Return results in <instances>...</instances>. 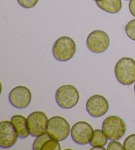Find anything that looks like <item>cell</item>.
Here are the masks:
<instances>
[{
    "instance_id": "cell-1",
    "label": "cell",
    "mask_w": 135,
    "mask_h": 150,
    "mask_svg": "<svg viewBox=\"0 0 135 150\" xmlns=\"http://www.w3.org/2000/svg\"><path fill=\"white\" fill-rule=\"evenodd\" d=\"M115 75L117 81L124 85H130L135 82V61L124 57L119 59L115 67Z\"/></svg>"
},
{
    "instance_id": "cell-2",
    "label": "cell",
    "mask_w": 135,
    "mask_h": 150,
    "mask_svg": "<svg viewBox=\"0 0 135 150\" xmlns=\"http://www.w3.org/2000/svg\"><path fill=\"white\" fill-rule=\"evenodd\" d=\"M76 45L71 38L61 37L57 40L52 48V53L57 60L67 62L74 56Z\"/></svg>"
},
{
    "instance_id": "cell-3",
    "label": "cell",
    "mask_w": 135,
    "mask_h": 150,
    "mask_svg": "<svg viewBox=\"0 0 135 150\" xmlns=\"http://www.w3.org/2000/svg\"><path fill=\"white\" fill-rule=\"evenodd\" d=\"M79 93L71 85H63L57 90L56 100L58 105L64 109H70L76 105L79 100Z\"/></svg>"
},
{
    "instance_id": "cell-4",
    "label": "cell",
    "mask_w": 135,
    "mask_h": 150,
    "mask_svg": "<svg viewBox=\"0 0 135 150\" xmlns=\"http://www.w3.org/2000/svg\"><path fill=\"white\" fill-rule=\"evenodd\" d=\"M70 125L65 118L59 116L49 119L46 132L51 139L63 141L69 136Z\"/></svg>"
},
{
    "instance_id": "cell-5",
    "label": "cell",
    "mask_w": 135,
    "mask_h": 150,
    "mask_svg": "<svg viewBox=\"0 0 135 150\" xmlns=\"http://www.w3.org/2000/svg\"><path fill=\"white\" fill-rule=\"evenodd\" d=\"M102 130L107 135L108 139L117 140L123 137L127 130L125 122L118 116H110L102 123Z\"/></svg>"
},
{
    "instance_id": "cell-6",
    "label": "cell",
    "mask_w": 135,
    "mask_h": 150,
    "mask_svg": "<svg viewBox=\"0 0 135 150\" xmlns=\"http://www.w3.org/2000/svg\"><path fill=\"white\" fill-rule=\"evenodd\" d=\"M48 118L41 111H35L30 114L27 117V126L30 134L37 137L46 132Z\"/></svg>"
},
{
    "instance_id": "cell-7",
    "label": "cell",
    "mask_w": 135,
    "mask_h": 150,
    "mask_svg": "<svg viewBox=\"0 0 135 150\" xmlns=\"http://www.w3.org/2000/svg\"><path fill=\"white\" fill-rule=\"evenodd\" d=\"M108 35L103 30H96L90 33L86 39L88 48L94 53L99 54L105 52L110 46Z\"/></svg>"
},
{
    "instance_id": "cell-8",
    "label": "cell",
    "mask_w": 135,
    "mask_h": 150,
    "mask_svg": "<svg viewBox=\"0 0 135 150\" xmlns=\"http://www.w3.org/2000/svg\"><path fill=\"white\" fill-rule=\"evenodd\" d=\"M92 126L86 122L80 121L75 123L71 130V138L75 143L80 145L89 144L94 135Z\"/></svg>"
},
{
    "instance_id": "cell-9",
    "label": "cell",
    "mask_w": 135,
    "mask_h": 150,
    "mask_svg": "<svg viewBox=\"0 0 135 150\" xmlns=\"http://www.w3.org/2000/svg\"><path fill=\"white\" fill-rule=\"evenodd\" d=\"M19 134L11 121L0 122V147L3 149L11 147L17 141Z\"/></svg>"
},
{
    "instance_id": "cell-10",
    "label": "cell",
    "mask_w": 135,
    "mask_h": 150,
    "mask_svg": "<svg viewBox=\"0 0 135 150\" xmlns=\"http://www.w3.org/2000/svg\"><path fill=\"white\" fill-rule=\"evenodd\" d=\"M9 100L11 104L17 108H25L30 105L32 93L27 87L17 86L9 93Z\"/></svg>"
},
{
    "instance_id": "cell-11",
    "label": "cell",
    "mask_w": 135,
    "mask_h": 150,
    "mask_svg": "<svg viewBox=\"0 0 135 150\" xmlns=\"http://www.w3.org/2000/svg\"><path fill=\"white\" fill-rule=\"evenodd\" d=\"M86 108L88 114L92 117H100L108 112L109 103L104 97L94 95L88 99L86 103Z\"/></svg>"
},
{
    "instance_id": "cell-12",
    "label": "cell",
    "mask_w": 135,
    "mask_h": 150,
    "mask_svg": "<svg viewBox=\"0 0 135 150\" xmlns=\"http://www.w3.org/2000/svg\"><path fill=\"white\" fill-rule=\"evenodd\" d=\"M11 122L15 126V129L20 138H26L30 135L27 126V118L22 115H14L11 119Z\"/></svg>"
},
{
    "instance_id": "cell-13",
    "label": "cell",
    "mask_w": 135,
    "mask_h": 150,
    "mask_svg": "<svg viewBox=\"0 0 135 150\" xmlns=\"http://www.w3.org/2000/svg\"><path fill=\"white\" fill-rule=\"evenodd\" d=\"M96 2L98 7L110 13H116L122 8L121 0H101Z\"/></svg>"
},
{
    "instance_id": "cell-14",
    "label": "cell",
    "mask_w": 135,
    "mask_h": 150,
    "mask_svg": "<svg viewBox=\"0 0 135 150\" xmlns=\"http://www.w3.org/2000/svg\"><path fill=\"white\" fill-rule=\"evenodd\" d=\"M108 138L103 130H95L94 131V135L92 139L90 142V146H104L107 144Z\"/></svg>"
},
{
    "instance_id": "cell-15",
    "label": "cell",
    "mask_w": 135,
    "mask_h": 150,
    "mask_svg": "<svg viewBox=\"0 0 135 150\" xmlns=\"http://www.w3.org/2000/svg\"><path fill=\"white\" fill-rule=\"evenodd\" d=\"M50 139H51V138L47 132L37 136L33 143L32 149L34 150H41L44 144Z\"/></svg>"
},
{
    "instance_id": "cell-16",
    "label": "cell",
    "mask_w": 135,
    "mask_h": 150,
    "mask_svg": "<svg viewBox=\"0 0 135 150\" xmlns=\"http://www.w3.org/2000/svg\"><path fill=\"white\" fill-rule=\"evenodd\" d=\"M61 149L59 141L51 138L44 144L41 150H60Z\"/></svg>"
},
{
    "instance_id": "cell-17",
    "label": "cell",
    "mask_w": 135,
    "mask_h": 150,
    "mask_svg": "<svg viewBox=\"0 0 135 150\" xmlns=\"http://www.w3.org/2000/svg\"><path fill=\"white\" fill-rule=\"evenodd\" d=\"M125 32L129 38L135 41V19H132L127 23L125 27Z\"/></svg>"
},
{
    "instance_id": "cell-18",
    "label": "cell",
    "mask_w": 135,
    "mask_h": 150,
    "mask_svg": "<svg viewBox=\"0 0 135 150\" xmlns=\"http://www.w3.org/2000/svg\"><path fill=\"white\" fill-rule=\"evenodd\" d=\"M124 150H135V134L129 136L123 142Z\"/></svg>"
},
{
    "instance_id": "cell-19",
    "label": "cell",
    "mask_w": 135,
    "mask_h": 150,
    "mask_svg": "<svg viewBox=\"0 0 135 150\" xmlns=\"http://www.w3.org/2000/svg\"><path fill=\"white\" fill-rule=\"evenodd\" d=\"M17 1L21 7L25 9H30L37 4L38 0H17Z\"/></svg>"
},
{
    "instance_id": "cell-20",
    "label": "cell",
    "mask_w": 135,
    "mask_h": 150,
    "mask_svg": "<svg viewBox=\"0 0 135 150\" xmlns=\"http://www.w3.org/2000/svg\"><path fill=\"white\" fill-rule=\"evenodd\" d=\"M108 150H123L124 149L123 145H122L120 142L114 139L110 142L108 146Z\"/></svg>"
},
{
    "instance_id": "cell-21",
    "label": "cell",
    "mask_w": 135,
    "mask_h": 150,
    "mask_svg": "<svg viewBox=\"0 0 135 150\" xmlns=\"http://www.w3.org/2000/svg\"><path fill=\"white\" fill-rule=\"evenodd\" d=\"M129 7L131 13L135 17V0H130Z\"/></svg>"
},
{
    "instance_id": "cell-22",
    "label": "cell",
    "mask_w": 135,
    "mask_h": 150,
    "mask_svg": "<svg viewBox=\"0 0 135 150\" xmlns=\"http://www.w3.org/2000/svg\"><path fill=\"white\" fill-rule=\"evenodd\" d=\"M92 150L93 149H102V150H105V147H103V146H94V147H92L91 149Z\"/></svg>"
},
{
    "instance_id": "cell-23",
    "label": "cell",
    "mask_w": 135,
    "mask_h": 150,
    "mask_svg": "<svg viewBox=\"0 0 135 150\" xmlns=\"http://www.w3.org/2000/svg\"><path fill=\"white\" fill-rule=\"evenodd\" d=\"M134 93H135V83H134Z\"/></svg>"
},
{
    "instance_id": "cell-24",
    "label": "cell",
    "mask_w": 135,
    "mask_h": 150,
    "mask_svg": "<svg viewBox=\"0 0 135 150\" xmlns=\"http://www.w3.org/2000/svg\"><path fill=\"white\" fill-rule=\"evenodd\" d=\"M94 1H101V0H94Z\"/></svg>"
}]
</instances>
